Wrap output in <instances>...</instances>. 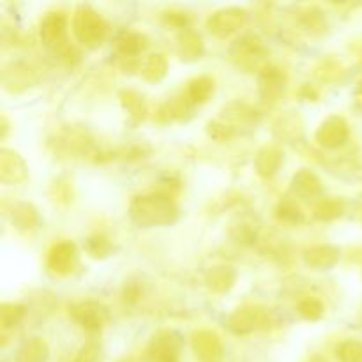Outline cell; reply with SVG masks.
<instances>
[{
  "label": "cell",
  "instance_id": "12",
  "mask_svg": "<svg viewBox=\"0 0 362 362\" xmlns=\"http://www.w3.org/2000/svg\"><path fill=\"white\" fill-rule=\"evenodd\" d=\"M27 177V166L23 159L11 151H2L0 154V179L6 184H16Z\"/></svg>",
  "mask_w": 362,
  "mask_h": 362
},
{
  "label": "cell",
  "instance_id": "3",
  "mask_svg": "<svg viewBox=\"0 0 362 362\" xmlns=\"http://www.w3.org/2000/svg\"><path fill=\"white\" fill-rule=\"evenodd\" d=\"M246 21V11L239 9V7H228V9L218 11L209 18V30L216 35V37L226 39L232 35L233 32L239 30Z\"/></svg>",
  "mask_w": 362,
  "mask_h": 362
},
{
  "label": "cell",
  "instance_id": "9",
  "mask_svg": "<svg viewBox=\"0 0 362 362\" xmlns=\"http://www.w3.org/2000/svg\"><path fill=\"white\" fill-rule=\"evenodd\" d=\"M78 255L76 246L73 243H59L57 246L52 247L48 255V267L52 269L55 274L66 276L73 271L76 265Z\"/></svg>",
  "mask_w": 362,
  "mask_h": 362
},
{
  "label": "cell",
  "instance_id": "24",
  "mask_svg": "<svg viewBox=\"0 0 362 362\" xmlns=\"http://www.w3.org/2000/svg\"><path fill=\"white\" fill-rule=\"evenodd\" d=\"M122 105L124 108L129 112V115L133 117V119L136 120H141L145 117V112H147V108H145V103H144V98H140V95L136 94V92L133 90H126L122 92Z\"/></svg>",
  "mask_w": 362,
  "mask_h": 362
},
{
  "label": "cell",
  "instance_id": "25",
  "mask_svg": "<svg viewBox=\"0 0 362 362\" xmlns=\"http://www.w3.org/2000/svg\"><path fill=\"white\" fill-rule=\"evenodd\" d=\"M338 359L339 362H362V343L354 341H343L338 346Z\"/></svg>",
  "mask_w": 362,
  "mask_h": 362
},
{
  "label": "cell",
  "instance_id": "21",
  "mask_svg": "<svg viewBox=\"0 0 362 362\" xmlns=\"http://www.w3.org/2000/svg\"><path fill=\"white\" fill-rule=\"evenodd\" d=\"M214 92V81L207 76H200L193 80L187 88V98L191 103H205Z\"/></svg>",
  "mask_w": 362,
  "mask_h": 362
},
{
  "label": "cell",
  "instance_id": "11",
  "mask_svg": "<svg viewBox=\"0 0 362 362\" xmlns=\"http://www.w3.org/2000/svg\"><path fill=\"white\" fill-rule=\"evenodd\" d=\"M233 57L237 59L239 66L246 67V69H253L264 60L265 49L258 39L246 37L239 41V45L233 48Z\"/></svg>",
  "mask_w": 362,
  "mask_h": 362
},
{
  "label": "cell",
  "instance_id": "19",
  "mask_svg": "<svg viewBox=\"0 0 362 362\" xmlns=\"http://www.w3.org/2000/svg\"><path fill=\"white\" fill-rule=\"evenodd\" d=\"M179 46H180V55L184 60H197L202 57L204 52V45H202V37L194 34L193 30H184L179 35Z\"/></svg>",
  "mask_w": 362,
  "mask_h": 362
},
{
  "label": "cell",
  "instance_id": "28",
  "mask_svg": "<svg viewBox=\"0 0 362 362\" xmlns=\"http://www.w3.org/2000/svg\"><path fill=\"white\" fill-rule=\"evenodd\" d=\"M23 317V308L14 306V304H4L0 311V320H2V329L14 327Z\"/></svg>",
  "mask_w": 362,
  "mask_h": 362
},
{
  "label": "cell",
  "instance_id": "23",
  "mask_svg": "<svg viewBox=\"0 0 362 362\" xmlns=\"http://www.w3.org/2000/svg\"><path fill=\"white\" fill-rule=\"evenodd\" d=\"M166 69H168V64H166L165 57L151 55L145 60V66L141 71H144V76L147 78L148 81H159L165 78Z\"/></svg>",
  "mask_w": 362,
  "mask_h": 362
},
{
  "label": "cell",
  "instance_id": "8",
  "mask_svg": "<svg viewBox=\"0 0 362 362\" xmlns=\"http://www.w3.org/2000/svg\"><path fill=\"white\" fill-rule=\"evenodd\" d=\"M193 352L200 362H221L223 361V345L218 334L211 331H198L191 339Z\"/></svg>",
  "mask_w": 362,
  "mask_h": 362
},
{
  "label": "cell",
  "instance_id": "30",
  "mask_svg": "<svg viewBox=\"0 0 362 362\" xmlns=\"http://www.w3.org/2000/svg\"><path fill=\"white\" fill-rule=\"evenodd\" d=\"M103 361V352L101 346L98 343H88L83 349L80 350V354L76 356V359L73 362H101Z\"/></svg>",
  "mask_w": 362,
  "mask_h": 362
},
{
  "label": "cell",
  "instance_id": "22",
  "mask_svg": "<svg viewBox=\"0 0 362 362\" xmlns=\"http://www.w3.org/2000/svg\"><path fill=\"white\" fill-rule=\"evenodd\" d=\"M189 103H191L189 98L172 99V101H168L165 106H163L161 112H159V115H161V119L166 120V122L184 119L187 113V110H189Z\"/></svg>",
  "mask_w": 362,
  "mask_h": 362
},
{
  "label": "cell",
  "instance_id": "14",
  "mask_svg": "<svg viewBox=\"0 0 362 362\" xmlns=\"http://www.w3.org/2000/svg\"><path fill=\"white\" fill-rule=\"evenodd\" d=\"M283 163V154L281 151L274 147H265L258 152L257 159H255V166H257V172L262 177H272L279 170Z\"/></svg>",
  "mask_w": 362,
  "mask_h": 362
},
{
  "label": "cell",
  "instance_id": "27",
  "mask_svg": "<svg viewBox=\"0 0 362 362\" xmlns=\"http://www.w3.org/2000/svg\"><path fill=\"white\" fill-rule=\"evenodd\" d=\"M341 212H343L341 202L325 200V202H322L320 205H318L315 216H317L318 219H322V221H329V219L339 218V216H341Z\"/></svg>",
  "mask_w": 362,
  "mask_h": 362
},
{
  "label": "cell",
  "instance_id": "4",
  "mask_svg": "<svg viewBox=\"0 0 362 362\" xmlns=\"http://www.w3.org/2000/svg\"><path fill=\"white\" fill-rule=\"evenodd\" d=\"M41 41L52 49L67 46V18L62 13L46 14L41 21Z\"/></svg>",
  "mask_w": 362,
  "mask_h": 362
},
{
  "label": "cell",
  "instance_id": "15",
  "mask_svg": "<svg viewBox=\"0 0 362 362\" xmlns=\"http://www.w3.org/2000/svg\"><path fill=\"white\" fill-rule=\"evenodd\" d=\"M285 88V76L279 73V69H264V73L260 74V90L262 95L265 99H271V101H276L279 94Z\"/></svg>",
  "mask_w": 362,
  "mask_h": 362
},
{
  "label": "cell",
  "instance_id": "31",
  "mask_svg": "<svg viewBox=\"0 0 362 362\" xmlns=\"http://www.w3.org/2000/svg\"><path fill=\"white\" fill-rule=\"evenodd\" d=\"M279 218L285 219V221H300L303 214H300V209L293 202H285L279 207Z\"/></svg>",
  "mask_w": 362,
  "mask_h": 362
},
{
  "label": "cell",
  "instance_id": "2",
  "mask_svg": "<svg viewBox=\"0 0 362 362\" xmlns=\"http://www.w3.org/2000/svg\"><path fill=\"white\" fill-rule=\"evenodd\" d=\"M73 28L78 41H80L81 45L88 46V48H95V46L101 45L106 32H108L106 21L103 20L94 9H90V7L87 6L78 7L73 20Z\"/></svg>",
  "mask_w": 362,
  "mask_h": 362
},
{
  "label": "cell",
  "instance_id": "13",
  "mask_svg": "<svg viewBox=\"0 0 362 362\" xmlns=\"http://www.w3.org/2000/svg\"><path fill=\"white\" fill-rule=\"evenodd\" d=\"M304 260L315 271H329V269L338 264L339 251L332 246L311 247L304 255Z\"/></svg>",
  "mask_w": 362,
  "mask_h": 362
},
{
  "label": "cell",
  "instance_id": "20",
  "mask_svg": "<svg viewBox=\"0 0 362 362\" xmlns=\"http://www.w3.org/2000/svg\"><path fill=\"white\" fill-rule=\"evenodd\" d=\"M117 48L126 57L136 55L145 48V37L136 32H122L117 39Z\"/></svg>",
  "mask_w": 362,
  "mask_h": 362
},
{
  "label": "cell",
  "instance_id": "10",
  "mask_svg": "<svg viewBox=\"0 0 362 362\" xmlns=\"http://www.w3.org/2000/svg\"><path fill=\"white\" fill-rule=\"evenodd\" d=\"M179 339L173 332H161L152 339L148 346V357L152 362H177Z\"/></svg>",
  "mask_w": 362,
  "mask_h": 362
},
{
  "label": "cell",
  "instance_id": "16",
  "mask_svg": "<svg viewBox=\"0 0 362 362\" xmlns=\"http://www.w3.org/2000/svg\"><path fill=\"white\" fill-rule=\"evenodd\" d=\"M293 193L299 194L303 198H313L317 194H320V180L317 179L315 173H311L310 170H300L296 177H293L292 182Z\"/></svg>",
  "mask_w": 362,
  "mask_h": 362
},
{
  "label": "cell",
  "instance_id": "7",
  "mask_svg": "<svg viewBox=\"0 0 362 362\" xmlns=\"http://www.w3.org/2000/svg\"><path fill=\"white\" fill-rule=\"evenodd\" d=\"M349 138V124L345 119L332 115L320 124L317 131V141L325 148H338Z\"/></svg>",
  "mask_w": 362,
  "mask_h": 362
},
{
  "label": "cell",
  "instance_id": "17",
  "mask_svg": "<svg viewBox=\"0 0 362 362\" xmlns=\"http://www.w3.org/2000/svg\"><path fill=\"white\" fill-rule=\"evenodd\" d=\"M235 283V271L232 267H225V265H219L214 267L212 271H209L207 274V285L212 292L225 293Z\"/></svg>",
  "mask_w": 362,
  "mask_h": 362
},
{
  "label": "cell",
  "instance_id": "32",
  "mask_svg": "<svg viewBox=\"0 0 362 362\" xmlns=\"http://www.w3.org/2000/svg\"><path fill=\"white\" fill-rule=\"evenodd\" d=\"M124 362H127V361H124Z\"/></svg>",
  "mask_w": 362,
  "mask_h": 362
},
{
  "label": "cell",
  "instance_id": "5",
  "mask_svg": "<svg viewBox=\"0 0 362 362\" xmlns=\"http://www.w3.org/2000/svg\"><path fill=\"white\" fill-rule=\"evenodd\" d=\"M71 315L81 327L92 332L103 329L108 322V310L103 304L94 303V300H87V303H80L73 306L71 308Z\"/></svg>",
  "mask_w": 362,
  "mask_h": 362
},
{
  "label": "cell",
  "instance_id": "18",
  "mask_svg": "<svg viewBox=\"0 0 362 362\" xmlns=\"http://www.w3.org/2000/svg\"><path fill=\"white\" fill-rule=\"evenodd\" d=\"M18 362H46L48 346L41 338H30L18 350Z\"/></svg>",
  "mask_w": 362,
  "mask_h": 362
},
{
  "label": "cell",
  "instance_id": "29",
  "mask_svg": "<svg viewBox=\"0 0 362 362\" xmlns=\"http://www.w3.org/2000/svg\"><path fill=\"white\" fill-rule=\"evenodd\" d=\"M299 311H300V315L306 318V320L315 322V320H318V318H322V315H324V306H322L320 300L308 299V300H304V303H300Z\"/></svg>",
  "mask_w": 362,
  "mask_h": 362
},
{
  "label": "cell",
  "instance_id": "6",
  "mask_svg": "<svg viewBox=\"0 0 362 362\" xmlns=\"http://www.w3.org/2000/svg\"><path fill=\"white\" fill-rule=\"evenodd\" d=\"M228 324L235 334H250L257 329L267 327L269 315L267 311L258 310V308H244V310H237L230 317Z\"/></svg>",
  "mask_w": 362,
  "mask_h": 362
},
{
  "label": "cell",
  "instance_id": "1",
  "mask_svg": "<svg viewBox=\"0 0 362 362\" xmlns=\"http://www.w3.org/2000/svg\"><path fill=\"white\" fill-rule=\"evenodd\" d=\"M129 214L140 228H152V226H165L175 221L177 207L168 197L148 194V197H138L131 204Z\"/></svg>",
  "mask_w": 362,
  "mask_h": 362
},
{
  "label": "cell",
  "instance_id": "26",
  "mask_svg": "<svg viewBox=\"0 0 362 362\" xmlns=\"http://www.w3.org/2000/svg\"><path fill=\"white\" fill-rule=\"evenodd\" d=\"M13 221L16 223L18 228H32L37 223V214L30 205L20 204L13 212Z\"/></svg>",
  "mask_w": 362,
  "mask_h": 362
}]
</instances>
